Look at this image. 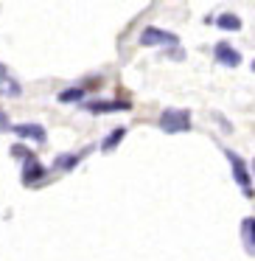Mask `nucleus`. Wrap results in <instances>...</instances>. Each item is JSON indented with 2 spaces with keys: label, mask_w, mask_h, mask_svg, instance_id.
Returning <instances> with one entry per match:
<instances>
[{
  "label": "nucleus",
  "mask_w": 255,
  "mask_h": 261,
  "mask_svg": "<svg viewBox=\"0 0 255 261\" xmlns=\"http://www.w3.org/2000/svg\"><path fill=\"white\" fill-rule=\"evenodd\" d=\"M188 124H191L188 110H165V113L160 115V126H163L165 132H185Z\"/></svg>",
  "instance_id": "obj_1"
},
{
  "label": "nucleus",
  "mask_w": 255,
  "mask_h": 261,
  "mask_svg": "<svg viewBox=\"0 0 255 261\" xmlns=\"http://www.w3.org/2000/svg\"><path fill=\"white\" fill-rule=\"evenodd\" d=\"M177 37L160 29H143L140 31V45H174Z\"/></svg>",
  "instance_id": "obj_2"
},
{
  "label": "nucleus",
  "mask_w": 255,
  "mask_h": 261,
  "mask_svg": "<svg viewBox=\"0 0 255 261\" xmlns=\"http://www.w3.org/2000/svg\"><path fill=\"white\" fill-rule=\"evenodd\" d=\"M227 160L233 163V174H236V180L241 182V186H244V191L249 194V171H247V163H244V160L238 158V154H233L230 149H227Z\"/></svg>",
  "instance_id": "obj_3"
},
{
  "label": "nucleus",
  "mask_w": 255,
  "mask_h": 261,
  "mask_svg": "<svg viewBox=\"0 0 255 261\" xmlns=\"http://www.w3.org/2000/svg\"><path fill=\"white\" fill-rule=\"evenodd\" d=\"M216 59H219L221 65H230V68H236V65L241 62V54H238L236 48H230L227 42H219V45H216Z\"/></svg>",
  "instance_id": "obj_4"
},
{
  "label": "nucleus",
  "mask_w": 255,
  "mask_h": 261,
  "mask_svg": "<svg viewBox=\"0 0 255 261\" xmlns=\"http://www.w3.org/2000/svg\"><path fill=\"white\" fill-rule=\"evenodd\" d=\"M14 132H17L20 138H31V141L42 143L45 141V129H42L40 124H20V126H12Z\"/></svg>",
  "instance_id": "obj_5"
},
{
  "label": "nucleus",
  "mask_w": 255,
  "mask_h": 261,
  "mask_svg": "<svg viewBox=\"0 0 255 261\" xmlns=\"http://www.w3.org/2000/svg\"><path fill=\"white\" fill-rule=\"evenodd\" d=\"M90 113H118V110H129V104H121V101H93L87 104Z\"/></svg>",
  "instance_id": "obj_6"
},
{
  "label": "nucleus",
  "mask_w": 255,
  "mask_h": 261,
  "mask_svg": "<svg viewBox=\"0 0 255 261\" xmlns=\"http://www.w3.org/2000/svg\"><path fill=\"white\" fill-rule=\"evenodd\" d=\"M42 174H45V169H42V166L37 163L34 158H31L29 163H25V171H23V182H37V180H40Z\"/></svg>",
  "instance_id": "obj_7"
},
{
  "label": "nucleus",
  "mask_w": 255,
  "mask_h": 261,
  "mask_svg": "<svg viewBox=\"0 0 255 261\" xmlns=\"http://www.w3.org/2000/svg\"><path fill=\"white\" fill-rule=\"evenodd\" d=\"M124 135H126V129H124V126H118V129H112V132L107 135V141L101 143V149H104V152H112V149L118 146L121 141H124Z\"/></svg>",
  "instance_id": "obj_8"
},
{
  "label": "nucleus",
  "mask_w": 255,
  "mask_h": 261,
  "mask_svg": "<svg viewBox=\"0 0 255 261\" xmlns=\"http://www.w3.org/2000/svg\"><path fill=\"white\" fill-rule=\"evenodd\" d=\"M53 166H56L59 171H70V169H76V166H79V154H59Z\"/></svg>",
  "instance_id": "obj_9"
},
{
  "label": "nucleus",
  "mask_w": 255,
  "mask_h": 261,
  "mask_svg": "<svg viewBox=\"0 0 255 261\" xmlns=\"http://www.w3.org/2000/svg\"><path fill=\"white\" fill-rule=\"evenodd\" d=\"M241 233H244V244H247V250H252L255 247V225H252V219H244V225H241Z\"/></svg>",
  "instance_id": "obj_10"
},
{
  "label": "nucleus",
  "mask_w": 255,
  "mask_h": 261,
  "mask_svg": "<svg viewBox=\"0 0 255 261\" xmlns=\"http://www.w3.org/2000/svg\"><path fill=\"white\" fill-rule=\"evenodd\" d=\"M219 25H221L224 31H238V29H241V20H238L236 14H221V17H219Z\"/></svg>",
  "instance_id": "obj_11"
},
{
  "label": "nucleus",
  "mask_w": 255,
  "mask_h": 261,
  "mask_svg": "<svg viewBox=\"0 0 255 261\" xmlns=\"http://www.w3.org/2000/svg\"><path fill=\"white\" fill-rule=\"evenodd\" d=\"M81 96H84V90L81 87H70V90H62L59 93V101L68 104V101H81Z\"/></svg>",
  "instance_id": "obj_12"
},
{
  "label": "nucleus",
  "mask_w": 255,
  "mask_h": 261,
  "mask_svg": "<svg viewBox=\"0 0 255 261\" xmlns=\"http://www.w3.org/2000/svg\"><path fill=\"white\" fill-rule=\"evenodd\" d=\"M0 129H9V118L3 113H0Z\"/></svg>",
  "instance_id": "obj_13"
}]
</instances>
